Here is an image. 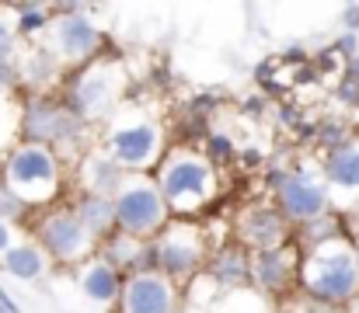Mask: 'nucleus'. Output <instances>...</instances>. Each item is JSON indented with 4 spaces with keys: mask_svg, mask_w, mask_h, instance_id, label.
<instances>
[{
    "mask_svg": "<svg viewBox=\"0 0 359 313\" xmlns=\"http://www.w3.org/2000/svg\"><path fill=\"white\" fill-rule=\"evenodd\" d=\"M297 272H300L307 296L318 300V303L342 307V303H353L359 296L356 247L342 237H332V240L307 247L304 258L297 261Z\"/></svg>",
    "mask_w": 359,
    "mask_h": 313,
    "instance_id": "obj_1",
    "label": "nucleus"
},
{
    "mask_svg": "<svg viewBox=\"0 0 359 313\" xmlns=\"http://www.w3.org/2000/svg\"><path fill=\"white\" fill-rule=\"evenodd\" d=\"M318 178L328 192V206H356L359 202V139H349L339 150H328Z\"/></svg>",
    "mask_w": 359,
    "mask_h": 313,
    "instance_id": "obj_13",
    "label": "nucleus"
},
{
    "mask_svg": "<svg viewBox=\"0 0 359 313\" xmlns=\"http://www.w3.org/2000/svg\"><path fill=\"white\" fill-rule=\"evenodd\" d=\"M314 63H318V70H321V74H335V67H339V56H335V49H321Z\"/></svg>",
    "mask_w": 359,
    "mask_h": 313,
    "instance_id": "obj_28",
    "label": "nucleus"
},
{
    "mask_svg": "<svg viewBox=\"0 0 359 313\" xmlns=\"http://www.w3.org/2000/svg\"><path fill=\"white\" fill-rule=\"evenodd\" d=\"M203 157H206L213 167L224 164V160H231V157H234V143H231V136H227V132H213V136H210V153H203Z\"/></svg>",
    "mask_w": 359,
    "mask_h": 313,
    "instance_id": "obj_26",
    "label": "nucleus"
},
{
    "mask_svg": "<svg viewBox=\"0 0 359 313\" xmlns=\"http://www.w3.org/2000/svg\"><path fill=\"white\" fill-rule=\"evenodd\" d=\"M46 35H49L46 46L53 49V56L60 60V67H84V63L95 60V53L102 46V28L84 14L81 4L60 7V18L49 21Z\"/></svg>",
    "mask_w": 359,
    "mask_h": 313,
    "instance_id": "obj_9",
    "label": "nucleus"
},
{
    "mask_svg": "<svg viewBox=\"0 0 359 313\" xmlns=\"http://www.w3.org/2000/svg\"><path fill=\"white\" fill-rule=\"evenodd\" d=\"M203 279L210 286H220V289H241L248 282V251L244 247H224V251H217L206 261V275Z\"/></svg>",
    "mask_w": 359,
    "mask_h": 313,
    "instance_id": "obj_19",
    "label": "nucleus"
},
{
    "mask_svg": "<svg viewBox=\"0 0 359 313\" xmlns=\"http://www.w3.org/2000/svg\"><path fill=\"white\" fill-rule=\"evenodd\" d=\"M18 84V74H14V63H0V95L11 91Z\"/></svg>",
    "mask_w": 359,
    "mask_h": 313,
    "instance_id": "obj_30",
    "label": "nucleus"
},
{
    "mask_svg": "<svg viewBox=\"0 0 359 313\" xmlns=\"http://www.w3.org/2000/svg\"><path fill=\"white\" fill-rule=\"evenodd\" d=\"M116 303L119 313H178V286L161 272H133Z\"/></svg>",
    "mask_w": 359,
    "mask_h": 313,
    "instance_id": "obj_12",
    "label": "nucleus"
},
{
    "mask_svg": "<svg viewBox=\"0 0 359 313\" xmlns=\"http://www.w3.org/2000/svg\"><path fill=\"white\" fill-rule=\"evenodd\" d=\"M81 122L67 111V104L49 102V98H32L25 115H21V143H35V146H49L56 157L77 139Z\"/></svg>",
    "mask_w": 359,
    "mask_h": 313,
    "instance_id": "obj_10",
    "label": "nucleus"
},
{
    "mask_svg": "<svg viewBox=\"0 0 359 313\" xmlns=\"http://www.w3.org/2000/svg\"><path fill=\"white\" fill-rule=\"evenodd\" d=\"M95 244L98 240L81 226L70 206L49 209L35 223V247L60 265H84L88 258H95Z\"/></svg>",
    "mask_w": 359,
    "mask_h": 313,
    "instance_id": "obj_8",
    "label": "nucleus"
},
{
    "mask_svg": "<svg viewBox=\"0 0 359 313\" xmlns=\"http://www.w3.org/2000/svg\"><path fill=\"white\" fill-rule=\"evenodd\" d=\"M356 265H359V251H356Z\"/></svg>",
    "mask_w": 359,
    "mask_h": 313,
    "instance_id": "obj_36",
    "label": "nucleus"
},
{
    "mask_svg": "<svg viewBox=\"0 0 359 313\" xmlns=\"http://www.w3.org/2000/svg\"><path fill=\"white\" fill-rule=\"evenodd\" d=\"M339 98L349 104V108H356V111H359V84H353V81H342V88H339Z\"/></svg>",
    "mask_w": 359,
    "mask_h": 313,
    "instance_id": "obj_29",
    "label": "nucleus"
},
{
    "mask_svg": "<svg viewBox=\"0 0 359 313\" xmlns=\"http://www.w3.org/2000/svg\"><path fill=\"white\" fill-rule=\"evenodd\" d=\"M60 60L53 56L49 46H28V49H18L14 56V74L18 81H25L28 88H46L60 77Z\"/></svg>",
    "mask_w": 359,
    "mask_h": 313,
    "instance_id": "obj_18",
    "label": "nucleus"
},
{
    "mask_svg": "<svg viewBox=\"0 0 359 313\" xmlns=\"http://www.w3.org/2000/svg\"><path fill=\"white\" fill-rule=\"evenodd\" d=\"M11 244H14V233H11V223H4V219H0V254H4V251H7Z\"/></svg>",
    "mask_w": 359,
    "mask_h": 313,
    "instance_id": "obj_32",
    "label": "nucleus"
},
{
    "mask_svg": "<svg viewBox=\"0 0 359 313\" xmlns=\"http://www.w3.org/2000/svg\"><path fill=\"white\" fill-rule=\"evenodd\" d=\"M342 25H346V32L359 35V4H353V7L342 11Z\"/></svg>",
    "mask_w": 359,
    "mask_h": 313,
    "instance_id": "obj_31",
    "label": "nucleus"
},
{
    "mask_svg": "<svg viewBox=\"0 0 359 313\" xmlns=\"http://www.w3.org/2000/svg\"><path fill=\"white\" fill-rule=\"evenodd\" d=\"M203 265H206V237L203 226L189 219H168L164 230L147 244V272H161L175 286L196 279Z\"/></svg>",
    "mask_w": 359,
    "mask_h": 313,
    "instance_id": "obj_5",
    "label": "nucleus"
},
{
    "mask_svg": "<svg viewBox=\"0 0 359 313\" xmlns=\"http://www.w3.org/2000/svg\"><path fill=\"white\" fill-rule=\"evenodd\" d=\"M0 265H4V272H7L11 279H18V282H35V279L46 275L49 258L35 247V240H21V244H11V247L0 254Z\"/></svg>",
    "mask_w": 359,
    "mask_h": 313,
    "instance_id": "obj_20",
    "label": "nucleus"
},
{
    "mask_svg": "<svg viewBox=\"0 0 359 313\" xmlns=\"http://www.w3.org/2000/svg\"><path fill=\"white\" fill-rule=\"evenodd\" d=\"M112 212H116V230L136 237V240L157 237L164 230V223L171 219L150 174H129L126 185L112 195Z\"/></svg>",
    "mask_w": 359,
    "mask_h": 313,
    "instance_id": "obj_7",
    "label": "nucleus"
},
{
    "mask_svg": "<svg viewBox=\"0 0 359 313\" xmlns=\"http://www.w3.org/2000/svg\"><path fill=\"white\" fill-rule=\"evenodd\" d=\"M74 216L81 219V226L95 237V240H105L109 233H116V212H112V199L105 195H88L81 192L77 202H74Z\"/></svg>",
    "mask_w": 359,
    "mask_h": 313,
    "instance_id": "obj_22",
    "label": "nucleus"
},
{
    "mask_svg": "<svg viewBox=\"0 0 359 313\" xmlns=\"http://www.w3.org/2000/svg\"><path fill=\"white\" fill-rule=\"evenodd\" d=\"M349 313H359V300H353V307H349Z\"/></svg>",
    "mask_w": 359,
    "mask_h": 313,
    "instance_id": "obj_34",
    "label": "nucleus"
},
{
    "mask_svg": "<svg viewBox=\"0 0 359 313\" xmlns=\"http://www.w3.org/2000/svg\"><path fill=\"white\" fill-rule=\"evenodd\" d=\"M98 258L109 261L119 275L126 268H129V275L133 272H147V244L136 240V237H129V233H119V230L105 237V247H102Z\"/></svg>",
    "mask_w": 359,
    "mask_h": 313,
    "instance_id": "obj_21",
    "label": "nucleus"
},
{
    "mask_svg": "<svg viewBox=\"0 0 359 313\" xmlns=\"http://www.w3.org/2000/svg\"><path fill=\"white\" fill-rule=\"evenodd\" d=\"M168 212L192 216L217 199V167L196 150H171L150 174Z\"/></svg>",
    "mask_w": 359,
    "mask_h": 313,
    "instance_id": "obj_3",
    "label": "nucleus"
},
{
    "mask_svg": "<svg viewBox=\"0 0 359 313\" xmlns=\"http://www.w3.org/2000/svg\"><path fill=\"white\" fill-rule=\"evenodd\" d=\"M77 289L88 303L95 307H112L119 300V289H122V275L109 265L102 261L98 254L88 258L84 265H77Z\"/></svg>",
    "mask_w": 359,
    "mask_h": 313,
    "instance_id": "obj_17",
    "label": "nucleus"
},
{
    "mask_svg": "<svg viewBox=\"0 0 359 313\" xmlns=\"http://www.w3.org/2000/svg\"><path fill=\"white\" fill-rule=\"evenodd\" d=\"M297 275V258L290 247L255 251L248 254V282H255L262 293H283Z\"/></svg>",
    "mask_w": 359,
    "mask_h": 313,
    "instance_id": "obj_15",
    "label": "nucleus"
},
{
    "mask_svg": "<svg viewBox=\"0 0 359 313\" xmlns=\"http://www.w3.org/2000/svg\"><path fill=\"white\" fill-rule=\"evenodd\" d=\"M318 136H321V143H325L328 150H339V146H346V143L353 139V129H349L346 122H339V118H328V122H321Z\"/></svg>",
    "mask_w": 359,
    "mask_h": 313,
    "instance_id": "obj_24",
    "label": "nucleus"
},
{
    "mask_svg": "<svg viewBox=\"0 0 359 313\" xmlns=\"http://www.w3.org/2000/svg\"><path fill=\"white\" fill-rule=\"evenodd\" d=\"M18 49H21V42H18V35L11 28V18L0 11V63H14Z\"/></svg>",
    "mask_w": 359,
    "mask_h": 313,
    "instance_id": "obj_25",
    "label": "nucleus"
},
{
    "mask_svg": "<svg viewBox=\"0 0 359 313\" xmlns=\"http://www.w3.org/2000/svg\"><path fill=\"white\" fill-rule=\"evenodd\" d=\"M126 91V74L116 60H91L77 70V77L67 88V111L88 125V122H102L112 118V111L122 104Z\"/></svg>",
    "mask_w": 359,
    "mask_h": 313,
    "instance_id": "obj_6",
    "label": "nucleus"
},
{
    "mask_svg": "<svg viewBox=\"0 0 359 313\" xmlns=\"http://www.w3.org/2000/svg\"><path fill=\"white\" fill-rule=\"evenodd\" d=\"M21 212H28V206H21V202H18V199H14V195L4 188V185H0V219L7 223V219H18Z\"/></svg>",
    "mask_w": 359,
    "mask_h": 313,
    "instance_id": "obj_27",
    "label": "nucleus"
},
{
    "mask_svg": "<svg viewBox=\"0 0 359 313\" xmlns=\"http://www.w3.org/2000/svg\"><path fill=\"white\" fill-rule=\"evenodd\" d=\"M0 185H4L21 206L39 209L60 195L63 164H60V157H56L49 146L18 143V146L4 157Z\"/></svg>",
    "mask_w": 359,
    "mask_h": 313,
    "instance_id": "obj_4",
    "label": "nucleus"
},
{
    "mask_svg": "<svg viewBox=\"0 0 359 313\" xmlns=\"http://www.w3.org/2000/svg\"><path fill=\"white\" fill-rule=\"evenodd\" d=\"M105 153L126 174H147L164 157V125L140 104H119L105 129Z\"/></svg>",
    "mask_w": 359,
    "mask_h": 313,
    "instance_id": "obj_2",
    "label": "nucleus"
},
{
    "mask_svg": "<svg viewBox=\"0 0 359 313\" xmlns=\"http://www.w3.org/2000/svg\"><path fill=\"white\" fill-rule=\"evenodd\" d=\"M276 199H279L276 209L286 223L304 226V223L328 212V192H325V185L314 171H290L283 178V185L276 188Z\"/></svg>",
    "mask_w": 359,
    "mask_h": 313,
    "instance_id": "obj_11",
    "label": "nucleus"
},
{
    "mask_svg": "<svg viewBox=\"0 0 359 313\" xmlns=\"http://www.w3.org/2000/svg\"><path fill=\"white\" fill-rule=\"evenodd\" d=\"M0 313H25V310H21V307H18V303H14V300L4 293V289H0Z\"/></svg>",
    "mask_w": 359,
    "mask_h": 313,
    "instance_id": "obj_33",
    "label": "nucleus"
},
{
    "mask_svg": "<svg viewBox=\"0 0 359 313\" xmlns=\"http://www.w3.org/2000/svg\"><path fill=\"white\" fill-rule=\"evenodd\" d=\"M126 178H129V174L122 171L109 153H102V150L84 153L81 164H77V181H81V192H88V195H105V199H112L122 185H126Z\"/></svg>",
    "mask_w": 359,
    "mask_h": 313,
    "instance_id": "obj_16",
    "label": "nucleus"
},
{
    "mask_svg": "<svg viewBox=\"0 0 359 313\" xmlns=\"http://www.w3.org/2000/svg\"><path fill=\"white\" fill-rule=\"evenodd\" d=\"M11 14H14L11 28H14L18 42H21V39L46 35V28H49V21H53V18H49V7H42V4H14Z\"/></svg>",
    "mask_w": 359,
    "mask_h": 313,
    "instance_id": "obj_23",
    "label": "nucleus"
},
{
    "mask_svg": "<svg viewBox=\"0 0 359 313\" xmlns=\"http://www.w3.org/2000/svg\"><path fill=\"white\" fill-rule=\"evenodd\" d=\"M286 219L279 216V209L269 202H255L238 216V240L248 254L255 251H272V247H286Z\"/></svg>",
    "mask_w": 359,
    "mask_h": 313,
    "instance_id": "obj_14",
    "label": "nucleus"
},
{
    "mask_svg": "<svg viewBox=\"0 0 359 313\" xmlns=\"http://www.w3.org/2000/svg\"><path fill=\"white\" fill-rule=\"evenodd\" d=\"M353 139H359V122H356V136H353Z\"/></svg>",
    "mask_w": 359,
    "mask_h": 313,
    "instance_id": "obj_35",
    "label": "nucleus"
}]
</instances>
